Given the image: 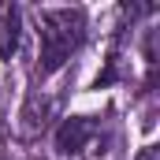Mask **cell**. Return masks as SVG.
<instances>
[{
    "label": "cell",
    "mask_w": 160,
    "mask_h": 160,
    "mask_svg": "<svg viewBox=\"0 0 160 160\" xmlns=\"http://www.w3.org/2000/svg\"><path fill=\"white\" fill-rule=\"evenodd\" d=\"M38 34H41V75H56L71 52L86 38V11L82 8H45L38 15Z\"/></svg>",
    "instance_id": "cell-1"
},
{
    "label": "cell",
    "mask_w": 160,
    "mask_h": 160,
    "mask_svg": "<svg viewBox=\"0 0 160 160\" xmlns=\"http://www.w3.org/2000/svg\"><path fill=\"white\" fill-rule=\"evenodd\" d=\"M93 138H97V119L71 116V119L60 123V130H56V153L60 157H82V153H89Z\"/></svg>",
    "instance_id": "cell-2"
},
{
    "label": "cell",
    "mask_w": 160,
    "mask_h": 160,
    "mask_svg": "<svg viewBox=\"0 0 160 160\" xmlns=\"http://www.w3.org/2000/svg\"><path fill=\"white\" fill-rule=\"evenodd\" d=\"M19 22H22L19 8L0 0V56L4 60H11V52L19 48Z\"/></svg>",
    "instance_id": "cell-3"
},
{
    "label": "cell",
    "mask_w": 160,
    "mask_h": 160,
    "mask_svg": "<svg viewBox=\"0 0 160 160\" xmlns=\"http://www.w3.org/2000/svg\"><path fill=\"white\" fill-rule=\"evenodd\" d=\"M138 160H157V149H145V153H142Z\"/></svg>",
    "instance_id": "cell-4"
}]
</instances>
